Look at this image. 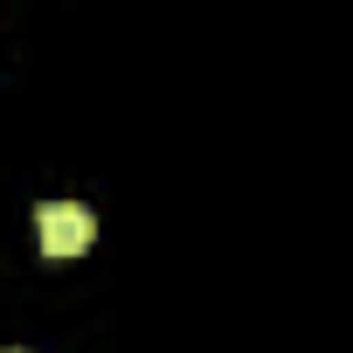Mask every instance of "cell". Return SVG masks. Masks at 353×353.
<instances>
[{
  "label": "cell",
  "mask_w": 353,
  "mask_h": 353,
  "mask_svg": "<svg viewBox=\"0 0 353 353\" xmlns=\"http://www.w3.org/2000/svg\"><path fill=\"white\" fill-rule=\"evenodd\" d=\"M35 236H42V256L70 263V256H83V250L97 243V215L77 208V201H49V208L35 215Z\"/></svg>",
  "instance_id": "1"
}]
</instances>
